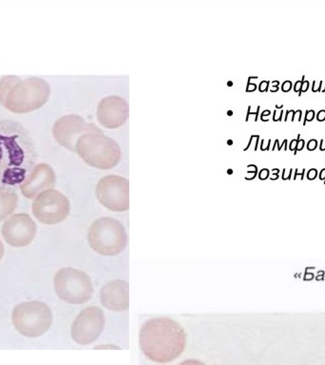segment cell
Returning <instances> with one entry per match:
<instances>
[{
    "label": "cell",
    "mask_w": 325,
    "mask_h": 365,
    "mask_svg": "<svg viewBox=\"0 0 325 365\" xmlns=\"http://www.w3.org/2000/svg\"><path fill=\"white\" fill-rule=\"evenodd\" d=\"M19 196L13 190L0 188V222L4 221L16 208Z\"/></svg>",
    "instance_id": "obj_16"
},
{
    "label": "cell",
    "mask_w": 325,
    "mask_h": 365,
    "mask_svg": "<svg viewBox=\"0 0 325 365\" xmlns=\"http://www.w3.org/2000/svg\"><path fill=\"white\" fill-rule=\"evenodd\" d=\"M268 175H269V171H268V170H262L261 173H259L261 179H267Z\"/></svg>",
    "instance_id": "obj_35"
},
{
    "label": "cell",
    "mask_w": 325,
    "mask_h": 365,
    "mask_svg": "<svg viewBox=\"0 0 325 365\" xmlns=\"http://www.w3.org/2000/svg\"><path fill=\"white\" fill-rule=\"evenodd\" d=\"M322 86H324V81H319L318 84V82L314 80L311 90H312L313 93H321Z\"/></svg>",
    "instance_id": "obj_19"
},
{
    "label": "cell",
    "mask_w": 325,
    "mask_h": 365,
    "mask_svg": "<svg viewBox=\"0 0 325 365\" xmlns=\"http://www.w3.org/2000/svg\"><path fill=\"white\" fill-rule=\"evenodd\" d=\"M268 85H269V81H262L261 84H259V91H261V93H264V91H267Z\"/></svg>",
    "instance_id": "obj_29"
},
{
    "label": "cell",
    "mask_w": 325,
    "mask_h": 365,
    "mask_svg": "<svg viewBox=\"0 0 325 365\" xmlns=\"http://www.w3.org/2000/svg\"><path fill=\"white\" fill-rule=\"evenodd\" d=\"M17 76H4L0 80V104L4 103V100L11 87L19 80Z\"/></svg>",
    "instance_id": "obj_17"
},
{
    "label": "cell",
    "mask_w": 325,
    "mask_h": 365,
    "mask_svg": "<svg viewBox=\"0 0 325 365\" xmlns=\"http://www.w3.org/2000/svg\"><path fill=\"white\" fill-rule=\"evenodd\" d=\"M301 86H302V81L301 80H299V81H296L295 84L293 86V90L295 91V93H299V91H301Z\"/></svg>",
    "instance_id": "obj_30"
},
{
    "label": "cell",
    "mask_w": 325,
    "mask_h": 365,
    "mask_svg": "<svg viewBox=\"0 0 325 365\" xmlns=\"http://www.w3.org/2000/svg\"><path fill=\"white\" fill-rule=\"evenodd\" d=\"M50 93V85L44 79L38 77L19 79L9 91L2 106L11 113H31L43 107Z\"/></svg>",
    "instance_id": "obj_4"
},
{
    "label": "cell",
    "mask_w": 325,
    "mask_h": 365,
    "mask_svg": "<svg viewBox=\"0 0 325 365\" xmlns=\"http://www.w3.org/2000/svg\"><path fill=\"white\" fill-rule=\"evenodd\" d=\"M54 290L62 301L70 304H83L93 295V285L88 274L73 267L57 271L53 278Z\"/></svg>",
    "instance_id": "obj_7"
},
{
    "label": "cell",
    "mask_w": 325,
    "mask_h": 365,
    "mask_svg": "<svg viewBox=\"0 0 325 365\" xmlns=\"http://www.w3.org/2000/svg\"><path fill=\"white\" fill-rule=\"evenodd\" d=\"M36 159V145L27 128L13 120H0V188L21 185Z\"/></svg>",
    "instance_id": "obj_1"
},
{
    "label": "cell",
    "mask_w": 325,
    "mask_h": 365,
    "mask_svg": "<svg viewBox=\"0 0 325 365\" xmlns=\"http://www.w3.org/2000/svg\"><path fill=\"white\" fill-rule=\"evenodd\" d=\"M105 328V315L97 307L85 308L74 319L71 328L73 341L80 345H88L97 341Z\"/></svg>",
    "instance_id": "obj_10"
},
{
    "label": "cell",
    "mask_w": 325,
    "mask_h": 365,
    "mask_svg": "<svg viewBox=\"0 0 325 365\" xmlns=\"http://www.w3.org/2000/svg\"><path fill=\"white\" fill-rule=\"evenodd\" d=\"M139 344L150 361L167 364L178 358L187 345L181 325L168 318L151 319L142 325Z\"/></svg>",
    "instance_id": "obj_2"
},
{
    "label": "cell",
    "mask_w": 325,
    "mask_h": 365,
    "mask_svg": "<svg viewBox=\"0 0 325 365\" xmlns=\"http://www.w3.org/2000/svg\"><path fill=\"white\" fill-rule=\"evenodd\" d=\"M100 302L108 310L125 311L130 307V287L123 279L108 282L100 291Z\"/></svg>",
    "instance_id": "obj_15"
},
{
    "label": "cell",
    "mask_w": 325,
    "mask_h": 365,
    "mask_svg": "<svg viewBox=\"0 0 325 365\" xmlns=\"http://www.w3.org/2000/svg\"><path fill=\"white\" fill-rule=\"evenodd\" d=\"M4 253H5L4 245H3L1 240H0V262L2 261L3 257H4Z\"/></svg>",
    "instance_id": "obj_33"
},
{
    "label": "cell",
    "mask_w": 325,
    "mask_h": 365,
    "mask_svg": "<svg viewBox=\"0 0 325 365\" xmlns=\"http://www.w3.org/2000/svg\"><path fill=\"white\" fill-rule=\"evenodd\" d=\"M295 113L296 111L293 110H287V114H285L284 122L295 121Z\"/></svg>",
    "instance_id": "obj_21"
},
{
    "label": "cell",
    "mask_w": 325,
    "mask_h": 365,
    "mask_svg": "<svg viewBox=\"0 0 325 365\" xmlns=\"http://www.w3.org/2000/svg\"><path fill=\"white\" fill-rule=\"evenodd\" d=\"M319 179L325 180V168L321 170V173H319Z\"/></svg>",
    "instance_id": "obj_38"
},
{
    "label": "cell",
    "mask_w": 325,
    "mask_h": 365,
    "mask_svg": "<svg viewBox=\"0 0 325 365\" xmlns=\"http://www.w3.org/2000/svg\"><path fill=\"white\" fill-rule=\"evenodd\" d=\"M178 365H207L204 362L197 361V359H187V361H182Z\"/></svg>",
    "instance_id": "obj_20"
},
{
    "label": "cell",
    "mask_w": 325,
    "mask_h": 365,
    "mask_svg": "<svg viewBox=\"0 0 325 365\" xmlns=\"http://www.w3.org/2000/svg\"><path fill=\"white\" fill-rule=\"evenodd\" d=\"M296 153H298V151H296V150L294 151V155H296Z\"/></svg>",
    "instance_id": "obj_48"
},
{
    "label": "cell",
    "mask_w": 325,
    "mask_h": 365,
    "mask_svg": "<svg viewBox=\"0 0 325 365\" xmlns=\"http://www.w3.org/2000/svg\"><path fill=\"white\" fill-rule=\"evenodd\" d=\"M270 110H265L264 113H262V117L270 115Z\"/></svg>",
    "instance_id": "obj_41"
},
{
    "label": "cell",
    "mask_w": 325,
    "mask_h": 365,
    "mask_svg": "<svg viewBox=\"0 0 325 365\" xmlns=\"http://www.w3.org/2000/svg\"><path fill=\"white\" fill-rule=\"evenodd\" d=\"M315 111H314L313 110H306V113H305L304 125H306L307 122L313 121L314 118H315Z\"/></svg>",
    "instance_id": "obj_18"
},
{
    "label": "cell",
    "mask_w": 325,
    "mask_h": 365,
    "mask_svg": "<svg viewBox=\"0 0 325 365\" xmlns=\"http://www.w3.org/2000/svg\"><path fill=\"white\" fill-rule=\"evenodd\" d=\"M11 322L17 332L22 336L38 338L50 330L53 324V313L45 302H21L14 307Z\"/></svg>",
    "instance_id": "obj_6"
},
{
    "label": "cell",
    "mask_w": 325,
    "mask_h": 365,
    "mask_svg": "<svg viewBox=\"0 0 325 365\" xmlns=\"http://www.w3.org/2000/svg\"><path fill=\"white\" fill-rule=\"evenodd\" d=\"M309 81H307V80L302 81L301 91H299V96H301L302 93H306L308 88H309Z\"/></svg>",
    "instance_id": "obj_25"
},
{
    "label": "cell",
    "mask_w": 325,
    "mask_h": 365,
    "mask_svg": "<svg viewBox=\"0 0 325 365\" xmlns=\"http://www.w3.org/2000/svg\"><path fill=\"white\" fill-rule=\"evenodd\" d=\"M282 107H284V106H282V105H281V106L277 105L276 106V108H278V110H282Z\"/></svg>",
    "instance_id": "obj_46"
},
{
    "label": "cell",
    "mask_w": 325,
    "mask_h": 365,
    "mask_svg": "<svg viewBox=\"0 0 325 365\" xmlns=\"http://www.w3.org/2000/svg\"><path fill=\"white\" fill-rule=\"evenodd\" d=\"M279 91V87H272L271 88V93H276V91Z\"/></svg>",
    "instance_id": "obj_42"
},
{
    "label": "cell",
    "mask_w": 325,
    "mask_h": 365,
    "mask_svg": "<svg viewBox=\"0 0 325 365\" xmlns=\"http://www.w3.org/2000/svg\"><path fill=\"white\" fill-rule=\"evenodd\" d=\"M274 173H279V170H278V168H274V170H272Z\"/></svg>",
    "instance_id": "obj_45"
},
{
    "label": "cell",
    "mask_w": 325,
    "mask_h": 365,
    "mask_svg": "<svg viewBox=\"0 0 325 365\" xmlns=\"http://www.w3.org/2000/svg\"><path fill=\"white\" fill-rule=\"evenodd\" d=\"M305 168H296L295 176L294 179L296 180V177H299L301 179H304Z\"/></svg>",
    "instance_id": "obj_27"
},
{
    "label": "cell",
    "mask_w": 325,
    "mask_h": 365,
    "mask_svg": "<svg viewBox=\"0 0 325 365\" xmlns=\"http://www.w3.org/2000/svg\"><path fill=\"white\" fill-rule=\"evenodd\" d=\"M70 201L56 190L43 191L34 198L31 211L41 224L53 225L65 221L70 214Z\"/></svg>",
    "instance_id": "obj_8"
},
{
    "label": "cell",
    "mask_w": 325,
    "mask_h": 365,
    "mask_svg": "<svg viewBox=\"0 0 325 365\" xmlns=\"http://www.w3.org/2000/svg\"><path fill=\"white\" fill-rule=\"evenodd\" d=\"M296 144H298V141H296V139L292 140V141H291L290 145H289V150L291 151H295L296 148Z\"/></svg>",
    "instance_id": "obj_34"
},
{
    "label": "cell",
    "mask_w": 325,
    "mask_h": 365,
    "mask_svg": "<svg viewBox=\"0 0 325 365\" xmlns=\"http://www.w3.org/2000/svg\"><path fill=\"white\" fill-rule=\"evenodd\" d=\"M319 150L325 151V140H321V145H319Z\"/></svg>",
    "instance_id": "obj_37"
},
{
    "label": "cell",
    "mask_w": 325,
    "mask_h": 365,
    "mask_svg": "<svg viewBox=\"0 0 325 365\" xmlns=\"http://www.w3.org/2000/svg\"><path fill=\"white\" fill-rule=\"evenodd\" d=\"M282 115H284V110H281L279 113H278V110L274 111V116L273 120L274 121H282Z\"/></svg>",
    "instance_id": "obj_26"
},
{
    "label": "cell",
    "mask_w": 325,
    "mask_h": 365,
    "mask_svg": "<svg viewBox=\"0 0 325 365\" xmlns=\"http://www.w3.org/2000/svg\"><path fill=\"white\" fill-rule=\"evenodd\" d=\"M316 118L318 120V122L325 121V110H319V113L316 114Z\"/></svg>",
    "instance_id": "obj_28"
},
{
    "label": "cell",
    "mask_w": 325,
    "mask_h": 365,
    "mask_svg": "<svg viewBox=\"0 0 325 365\" xmlns=\"http://www.w3.org/2000/svg\"><path fill=\"white\" fill-rule=\"evenodd\" d=\"M316 176H318V170H316V168H311L309 171H308L307 173V178L309 180H314L316 178Z\"/></svg>",
    "instance_id": "obj_24"
},
{
    "label": "cell",
    "mask_w": 325,
    "mask_h": 365,
    "mask_svg": "<svg viewBox=\"0 0 325 365\" xmlns=\"http://www.w3.org/2000/svg\"><path fill=\"white\" fill-rule=\"evenodd\" d=\"M88 133H102L96 125L88 124L81 116L68 114L62 116L54 123L53 133L54 138L63 147L76 151L77 140L83 134Z\"/></svg>",
    "instance_id": "obj_11"
},
{
    "label": "cell",
    "mask_w": 325,
    "mask_h": 365,
    "mask_svg": "<svg viewBox=\"0 0 325 365\" xmlns=\"http://www.w3.org/2000/svg\"><path fill=\"white\" fill-rule=\"evenodd\" d=\"M270 143H271V140H269V141H268V144L267 145V150H269V147H270ZM264 141H262V150H264Z\"/></svg>",
    "instance_id": "obj_40"
},
{
    "label": "cell",
    "mask_w": 325,
    "mask_h": 365,
    "mask_svg": "<svg viewBox=\"0 0 325 365\" xmlns=\"http://www.w3.org/2000/svg\"><path fill=\"white\" fill-rule=\"evenodd\" d=\"M277 147H278V150L281 151V145H279V140H277Z\"/></svg>",
    "instance_id": "obj_44"
},
{
    "label": "cell",
    "mask_w": 325,
    "mask_h": 365,
    "mask_svg": "<svg viewBox=\"0 0 325 365\" xmlns=\"http://www.w3.org/2000/svg\"><path fill=\"white\" fill-rule=\"evenodd\" d=\"M130 108L122 97H105L97 107V118L100 124L108 128H117L124 125L128 118Z\"/></svg>",
    "instance_id": "obj_13"
},
{
    "label": "cell",
    "mask_w": 325,
    "mask_h": 365,
    "mask_svg": "<svg viewBox=\"0 0 325 365\" xmlns=\"http://www.w3.org/2000/svg\"><path fill=\"white\" fill-rule=\"evenodd\" d=\"M279 81H273L272 82V87H279Z\"/></svg>",
    "instance_id": "obj_43"
},
{
    "label": "cell",
    "mask_w": 325,
    "mask_h": 365,
    "mask_svg": "<svg viewBox=\"0 0 325 365\" xmlns=\"http://www.w3.org/2000/svg\"><path fill=\"white\" fill-rule=\"evenodd\" d=\"M293 88L292 82L289 81V80H287V81H284L282 83V91H284V93H288V91H291V88Z\"/></svg>",
    "instance_id": "obj_22"
},
{
    "label": "cell",
    "mask_w": 325,
    "mask_h": 365,
    "mask_svg": "<svg viewBox=\"0 0 325 365\" xmlns=\"http://www.w3.org/2000/svg\"><path fill=\"white\" fill-rule=\"evenodd\" d=\"M56 177L50 165H36L31 170L26 181L20 185L23 195L28 199H34L43 191L53 190L56 185Z\"/></svg>",
    "instance_id": "obj_14"
},
{
    "label": "cell",
    "mask_w": 325,
    "mask_h": 365,
    "mask_svg": "<svg viewBox=\"0 0 325 365\" xmlns=\"http://www.w3.org/2000/svg\"><path fill=\"white\" fill-rule=\"evenodd\" d=\"M298 116V121L299 122H301V116H302V111L301 110H296V113H295V116Z\"/></svg>",
    "instance_id": "obj_36"
},
{
    "label": "cell",
    "mask_w": 325,
    "mask_h": 365,
    "mask_svg": "<svg viewBox=\"0 0 325 365\" xmlns=\"http://www.w3.org/2000/svg\"><path fill=\"white\" fill-rule=\"evenodd\" d=\"M305 145V141L304 139L299 140L298 144H296V151H301L304 150Z\"/></svg>",
    "instance_id": "obj_32"
},
{
    "label": "cell",
    "mask_w": 325,
    "mask_h": 365,
    "mask_svg": "<svg viewBox=\"0 0 325 365\" xmlns=\"http://www.w3.org/2000/svg\"><path fill=\"white\" fill-rule=\"evenodd\" d=\"M292 173H293V168H290L289 173H288V174H287V168H284V171H282V174H284V175H282V179H284V180L291 179V175H292Z\"/></svg>",
    "instance_id": "obj_31"
},
{
    "label": "cell",
    "mask_w": 325,
    "mask_h": 365,
    "mask_svg": "<svg viewBox=\"0 0 325 365\" xmlns=\"http://www.w3.org/2000/svg\"><path fill=\"white\" fill-rule=\"evenodd\" d=\"M88 242L90 247L100 255H118L127 247V231L118 220L102 217L94 221L88 228Z\"/></svg>",
    "instance_id": "obj_5"
},
{
    "label": "cell",
    "mask_w": 325,
    "mask_h": 365,
    "mask_svg": "<svg viewBox=\"0 0 325 365\" xmlns=\"http://www.w3.org/2000/svg\"><path fill=\"white\" fill-rule=\"evenodd\" d=\"M96 194L105 208L123 212L130 207V182L124 177L108 175L97 182Z\"/></svg>",
    "instance_id": "obj_9"
},
{
    "label": "cell",
    "mask_w": 325,
    "mask_h": 365,
    "mask_svg": "<svg viewBox=\"0 0 325 365\" xmlns=\"http://www.w3.org/2000/svg\"><path fill=\"white\" fill-rule=\"evenodd\" d=\"M282 148H284V150L287 151L288 150L287 147V140H284V143L281 145V150Z\"/></svg>",
    "instance_id": "obj_39"
},
{
    "label": "cell",
    "mask_w": 325,
    "mask_h": 365,
    "mask_svg": "<svg viewBox=\"0 0 325 365\" xmlns=\"http://www.w3.org/2000/svg\"><path fill=\"white\" fill-rule=\"evenodd\" d=\"M77 154L91 167L110 170L121 159L118 143L103 133L83 134L76 144Z\"/></svg>",
    "instance_id": "obj_3"
},
{
    "label": "cell",
    "mask_w": 325,
    "mask_h": 365,
    "mask_svg": "<svg viewBox=\"0 0 325 365\" xmlns=\"http://www.w3.org/2000/svg\"><path fill=\"white\" fill-rule=\"evenodd\" d=\"M321 93H325V86H324V88H322V90H321Z\"/></svg>",
    "instance_id": "obj_47"
},
{
    "label": "cell",
    "mask_w": 325,
    "mask_h": 365,
    "mask_svg": "<svg viewBox=\"0 0 325 365\" xmlns=\"http://www.w3.org/2000/svg\"><path fill=\"white\" fill-rule=\"evenodd\" d=\"M307 150L309 151L315 150L318 148V141L316 139H311L307 143Z\"/></svg>",
    "instance_id": "obj_23"
},
{
    "label": "cell",
    "mask_w": 325,
    "mask_h": 365,
    "mask_svg": "<svg viewBox=\"0 0 325 365\" xmlns=\"http://www.w3.org/2000/svg\"><path fill=\"white\" fill-rule=\"evenodd\" d=\"M2 237L13 247H24L31 245L36 238V222L26 213L14 214L6 220L2 225Z\"/></svg>",
    "instance_id": "obj_12"
}]
</instances>
